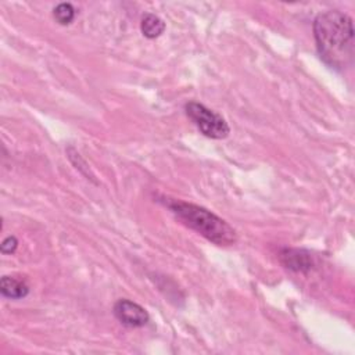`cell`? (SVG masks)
Listing matches in <instances>:
<instances>
[{
  "label": "cell",
  "instance_id": "obj_1",
  "mask_svg": "<svg viewBox=\"0 0 355 355\" xmlns=\"http://www.w3.org/2000/svg\"><path fill=\"white\" fill-rule=\"evenodd\" d=\"M313 36L320 58L336 69L351 65L354 58L352 18L338 10L320 12L313 21Z\"/></svg>",
  "mask_w": 355,
  "mask_h": 355
},
{
  "label": "cell",
  "instance_id": "obj_2",
  "mask_svg": "<svg viewBox=\"0 0 355 355\" xmlns=\"http://www.w3.org/2000/svg\"><path fill=\"white\" fill-rule=\"evenodd\" d=\"M166 205L186 226L211 243L216 245H232L236 243V230L225 219L207 208L180 200H169Z\"/></svg>",
  "mask_w": 355,
  "mask_h": 355
},
{
  "label": "cell",
  "instance_id": "obj_3",
  "mask_svg": "<svg viewBox=\"0 0 355 355\" xmlns=\"http://www.w3.org/2000/svg\"><path fill=\"white\" fill-rule=\"evenodd\" d=\"M186 114L200 129V132L209 139H225L230 132L227 122L219 114L209 110L201 103H187Z\"/></svg>",
  "mask_w": 355,
  "mask_h": 355
},
{
  "label": "cell",
  "instance_id": "obj_4",
  "mask_svg": "<svg viewBox=\"0 0 355 355\" xmlns=\"http://www.w3.org/2000/svg\"><path fill=\"white\" fill-rule=\"evenodd\" d=\"M114 315L122 324L128 327H141L150 319L147 311L141 305L126 298L115 302Z\"/></svg>",
  "mask_w": 355,
  "mask_h": 355
},
{
  "label": "cell",
  "instance_id": "obj_5",
  "mask_svg": "<svg viewBox=\"0 0 355 355\" xmlns=\"http://www.w3.org/2000/svg\"><path fill=\"white\" fill-rule=\"evenodd\" d=\"M283 265L295 272H306L312 268V257L309 252L298 248H284L280 254Z\"/></svg>",
  "mask_w": 355,
  "mask_h": 355
},
{
  "label": "cell",
  "instance_id": "obj_6",
  "mask_svg": "<svg viewBox=\"0 0 355 355\" xmlns=\"http://www.w3.org/2000/svg\"><path fill=\"white\" fill-rule=\"evenodd\" d=\"M0 291L7 298L21 300L28 295L29 287L24 280L11 276H3L0 280Z\"/></svg>",
  "mask_w": 355,
  "mask_h": 355
},
{
  "label": "cell",
  "instance_id": "obj_7",
  "mask_svg": "<svg viewBox=\"0 0 355 355\" xmlns=\"http://www.w3.org/2000/svg\"><path fill=\"white\" fill-rule=\"evenodd\" d=\"M141 33L148 39H155L161 36L165 31V22L155 14H146L140 24Z\"/></svg>",
  "mask_w": 355,
  "mask_h": 355
},
{
  "label": "cell",
  "instance_id": "obj_8",
  "mask_svg": "<svg viewBox=\"0 0 355 355\" xmlns=\"http://www.w3.org/2000/svg\"><path fill=\"white\" fill-rule=\"evenodd\" d=\"M55 21L61 25H69L75 18V8L71 3H60L53 12Z\"/></svg>",
  "mask_w": 355,
  "mask_h": 355
},
{
  "label": "cell",
  "instance_id": "obj_9",
  "mask_svg": "<svg viewBox=\"0 0 355 355\" xmlns=\"http://www.w3.org/2000/svg\"><path fill=\"white\" fill-rule=\"evenodd\" d=\"M18 247V240L14 236H8L1 241L0 250L3 254H12Z\"/></svg>",
  "mask_w": 355,
  "mask_h": 355
}]
</instances>
